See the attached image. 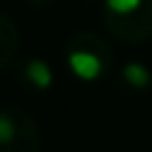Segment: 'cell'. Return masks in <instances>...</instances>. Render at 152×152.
<instances>
[{"mask_svg": "<svg viewBox=\"0 0 152 152\" xmlns=\"http://www.w3.org/2000/svg\"><path fill=\"white\" fill-rule=\"evenodd\" d=\"M69 66L76 76L86 78V81H93L95 76H100L102 71V62L97 55H93L90 50H71L69 52Z\"/></svg>", "mask_w": 152, "mask_h": 152, "instance_id": "1", "label": "cell"}, {"mask_svg": "<svg viewBox=\"0 0 152 152\" xmlns=\"http://www.w3.org/2000/svg\"><path fill=\"white\" fill-rule=\"evenodd\" d=\"M26 74H28V78H31V83L36 88H50V83H52V74H50L48 64H43L38 59L36 62H28Z\"/></svg>", "mask_w": 152, "mask_h": 152, "instance_id": "2", "label": "cell"}, {"mask_svg": "<svg viewBox=\"0 0 152 152\" xmlns=\"http://www.w3.org/2000/svg\"><path fill=\"white\" fill-rule=\"evenodd\" d=\"M124 76H126V81H128L131 86H135V88H145V86L150 83V74H147V69L140 66V64H128V66L124 69Z\"/></svg>", "mask_w": 152, "mask_h": 152, "instance_id": "3", "label": "cell"}, {"mask_svg": "<svg viewBox=\"0 0 152 152\" xmlns=\"http://www.w3.org/2000/svg\"><path fill=\"white\" fill-rule=\"evenodd\" d=\"M17 135V124L12 119V114L0 112V145H10Z\"/></svg>", "mask_w": 152, "mask_h": 152, "instance_id": "4", "label": "cell"}, {"mask_svg": "<svg viewBox=\"0 0 152 152\" xmlns=\"http://www.w3.org/2000/svg\"><path fill=\"white\" fill-rule=\"evenodd\" d=\"M140 5H142V0H107V10L114 14H121V17L133 14L135 10H140Z\"/></svg>", "mask_w": 152, "mask_h": 152, "instance_id": "5", "label": "cell"}]
</instances>
